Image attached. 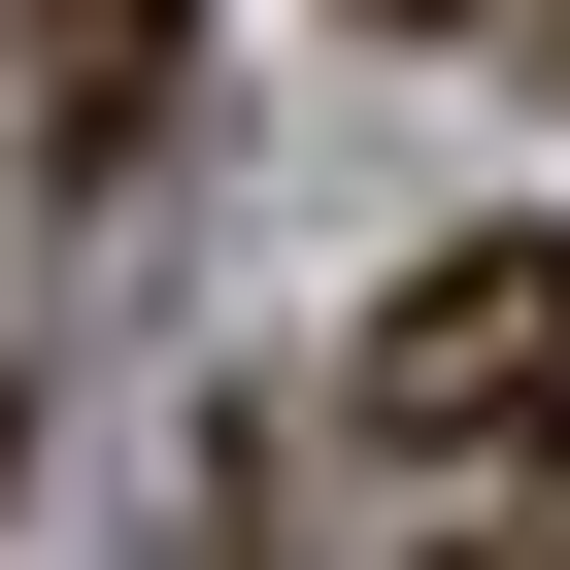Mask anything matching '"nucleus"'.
I'll list each match as a JSON object with an SVG mask.
<instances>
[{
    "label": "nucleus",
    "mask_w": 570,
    "mask_h": 570,
    "mask_svg": "<svg viewBox=\"0 0 570 570\" xmlns=\"http://www.w3.org/2000/svg\"><path fill=\"white\" fill-rule=\"evenodd\" d=\"M370 436L403 470H570V235H436L370 303Z\"/></svg>",
    "instance_id": "1"
},
{
    "label": "nucleus",
    "mask_w": 570,
    "mask_h": 570,
    "mask_svg": "<svg viewBox=\"0 0 570 570\" xmlns=\"http://www.w3.org/2000/svg\"><path fill=\"white\" fill-rule=\"evenodd\" d=\"M0 101H35V168H135L168 135V0H0Z\"/></svg>",
    "instance_id": "2"
}]
</instances>
